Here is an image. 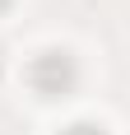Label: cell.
I'll return each mask as SVG.
<instances>
[{"label": "cell", "instance_id": "cell-1", "mask_svg": "<svg viewBox=\"0 0 130 135\" xmlns=\"http://www.w3.org/2000/svg\"><path fill=\"white\" fill-rule=\"evenodd\" d=\"M79 56L65 51V47H42L33 61H28V84H33V93L56 103V98H70L79 89Z\"/></svg>", "mask_w": 130, "mask_h": 135}, {"label": "cell", "instance_id": "cell-2", "mask_svg": "<svg viewBox=\"0 0 130 135\" xmlns=\"http://www.w3.org/2000/svg\"><path fill=\"white\" fill-rule=\"evenodd\" d=\"M61 135H112L102 121H70V126H61Z\"/></svg>", "mask_w": 130, "mask_h": 135}, {"label": "cell", "instance_id": "cell-3", "mask_svg": "<svg viewBox=\"0 0 130 135\" xmlns=\"http://www.w3.org/2000/svg\"><path fill=\"white\" fill-rule=\"evenodd\" d=\"M9 5H14V0H0V14H5V9H9Z\"/></svg>", "mask_w": 130, "mask_h": 135}]
</instances>
